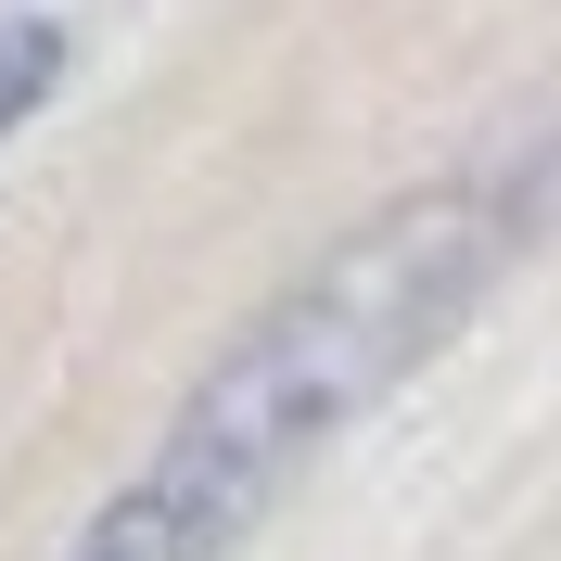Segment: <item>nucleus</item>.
Wrapping results in <instances>:
<instances>
[{
    "mask_svg": "<svg viewBox=\"0 0 561 561\" xmlns=\"http://www.w3.org/2000/svg\"><path fill=\"white\" fill-rule=\"evenodd\" d=\"M511 255H524V192H485V179H447V192L396 205L383 230H357L345 255H319L205 370V396L128 472V497L77 536V561H217L409 357H434L485 307Z\"/></svg>",
    "mask_w": 561,
    "mask_h": 561,
    "instance_id": "obj_1",
    "label": "nucleus"
},
{
    "mask_svg": "<svg viewBox=\"0 0 561 561\" xmlns=\"http://www.w3.org/2000/svg\"><path fill=\"white\" fill-rule=\"evenodd\" d=\"M65 77V38L51 26H0V128H26V103Z\"/></svg>",
    "mask_w": 561,
    "mask_h": 561,
    "instance_id": "obj_2",
    "label": "nucleus"
}]
</instances>
